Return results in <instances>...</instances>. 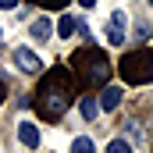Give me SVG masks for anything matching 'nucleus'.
<instances>
[{
	"instance_id": "nucleus-1",
	"label": "nucleus",
	"mask_w": 153,
	"mask_h": 153,
	"mask_svg": "<svg viewBox=\"0 0 153 153\" xmlns=\"http://www.w3.org/2000/svg\"><path fill=\"white\" fill-rule=\"evenodd\" d=\"M36 100V111L43 121H61V117L68 114V107L75 103V96H78V78L71 68H50L46 75L39 78V89L32 93Z\"/></svg>"
},
{
	"instance_id": "nucleus-2",
	"label": "nucleus",
	"mask_w": 153,
	"mask_h": 153,
	"mask_svg": "<svg viewBox=\"0 0 153 153\" xmlns=\"http://www.w3.org/2000/svg\"><path fill=\"white\" fill-rule=\"evenodd\" d=\"M71 71L78 78V89H96V85L103 89L107 78H111V61L96 46H78L71 53Z\"/></svg>"
},
{
	"instance_id": "nucleus-3",
	"label": "nucleus",
	"mask_w": 153,
	"mask_h": 153,
	"mask_svg": "<svg viewBox=\"0 0 153 153\" xmlns=\"http://www.w3.org/2000/svg\"><path fill=\"white\" fill-rule=\"evenodd\" d=\"M117 71H121V78L128 85L153 82V50H132V53H125L121 64H117Z\"/></svg>"
},
{
	"instance_id": "nucleus-4",
	"label": "nucleus",
	"mask_w": 153,
	"mask_h": 153,
	"mask_svg": "<svg viewBox=\"0 0 153 153\" xmlns=\"http://www.w3.org/2000/svg\"><path fill=\"white\" fill-rule=\"evenodd\" d=\"M14 64H18L22 71H29V75L43 71V61H39V57L32 53V50H29V46H18V50H14Z\"/></svg>"
},
{
	"instance_id": "nucleus-5",
	"label": "nucleus",
	"mask_w": 153,
	"mask_h": 153,
	"mask_svg": "<svg viewBox=\"0 0 153 153\" xmlns=\"http://www.w3.org/2000/svg\"><path fill=\"white\" fill-rule=\"evenodd\" d=\"M121 89H114V85H103V93H100V111H117L121 107Z\"/></svg>"
},
{
	"instance_id": "nucleus-6",
	"label": "nucleus",
	"mask_w": 153,
	"mask_h": 153,
	"mask_svg": "<svg viewBox=\"0 0 153 153\" xmlns=\"http://www.w3.org/2000/svg\"><path fill=\"white\" fill-rule=\"evenodd\" d=\"M18 139H22V146L36 150V146H39V128H36V125H29V121H25V125H18Z\"/></svg>"
},
{
	"instance_id": "nucleus-7",
	"label": "nucleus",
	"mask_w": 153,
	"mask_h": 153,
	"mask_svg": "<svg viewBox=\"0 0 153 153\" xmlns=\"http://www.w3.org/2000/svg\"><path fill=\"white\" fill-rule=\"evenodd\" d=\"M75 29H78V22H75V18H71V14H64V18H61V22H57V32H61V36H64V39L71 36V32H75Z\"/></svg>"
},
{
	"instance_id": "nucleus-8",
	"label": "nucleus",
	"mask_w": 153,
	"mask_h": 153,
	"mask_svg": "<svg viewBox=\"0 0 153 153\" xmlns=\"http://www.w3.org/2000/svg\"><path fill=\"white\" fill-rule=\"evenodd\" d=\"M96 114H100V103H96L93 96H85V100H82V117H85V121H93Z\"/></svg>"
},
{
	"instance_id": "nucleus-9",
	"label": "nucleus",
	"mask_w": 153,
	"mask_h": 153,
	"mask_svg": "<svg viewBox=\"0 0 153 153\" xmlns=\"http://www.w3.org/2000/svg\"><path fill=\"white\" fill-rule=\"evenodd\" d=\"M50 32H53V25H50L46 18H39V22H32V36H36V39H46Z\"/></svg>"
},
{
	"instance_id": "nucleus-10",
	"label": "nucleus",
	"mask_w": 153,
	"mask_h": 153,
	"mask_svg": "<svg viewBox=\"0 0 153 153\" xmlns=\"http://www.w3.org/2000/svg\"><path fill=\"white\" fill-rule=\"evenodd\" d=\"M107 43H111V46H121V43H125V29H121V25H111V29H107Z\"/></svg>"
},
{
	"instance_id": "nucleus-11",
	"label": "nucleus",
	"mask_w": 153,
	"mask_h": 153,
	"mask_svg": "<svg viewBox=\"0 0 153 153\" xmlns=\"http://www.w3.org/2000/svg\"><path fill=\"white\" fill-rule=\"evenodd\" d=\"M71 153H96V150H93V143H89L85 135H78V139H75V146H71Z\"/></svg>"
},
{
	"instance_id": "nucleus-12",
	"label": "nucleus",
	"mask_w": 153,
	"mask_h": 153,
	"mask_svg": "<svg viewBox=\"0 0 153 153\" xmlns=\"http://www.w3.org/2000/svg\"><path fill=\"white\" fill-rule=\"evenodd\" d=\"M39 7H46V11H61V7H68V0H32Z\"/></svg>"
},
{
	"instance_id": "nucleus-13",
	"label": "nucleus",
	"mask_w": 153,
	"mask_h": 153,
	"mask_svg": "<svg viewBox=\"0 0 153 153\" xmlns=\"http://www.w3.org/2000/svg\"><path fill=\"white\" fill-rule=\"evenodd\" d=\"M107 153H132V146H128L125 139H114V143L107 146Z\"/></svg>"
},
{
	"instance_id": "nucleus-14",
	"label": "nucleus",
	"mask_w": 153,
	"mask_h": 153,
	"mask_svg": "<svg viewBox=\"0 0 153 153\" xmlns=\"http://www.w3.org/2000/svg\"><path fill=\"white\" fill-rule=\"evenodd\" d=\"M111 25H121V29H125V11H114V18H111Z\"/></svg>"
},
{
	"instance_id": "nucleus-15",
	"label": "nucleus",
	"mask_w": 153,
	"mask_h": 153,
	"mask_svg": "<svg viewBox=\"0 0 153 153\" xmlns=\"http://www.w3.org/2000/svg\"><path fill=\"white\" fill-rule=\"evenodd\" d=\"M4 96H7V78H4V71H0V103H4Z\"/></svg>"
},
{
	"instance_id": "nucleus-16",
	"label": "nucleus",
	"mask_w": 153,
	"mask_h": 153,
	"mask_svg": "<svg viewBox=\"0 0 153 153\" xmlns=\"http://www.w3.org/2000/svg\"><path fill=\"white\" fill-rule=\"evenodd\" d=\"M14 4H18V0H0V7H4V11H11Z\"/></svg>"
},
{
	"instance_id": "nucleus-17",
	"label": "nucleus",
	"mask_w": 153,
	"mask_h": 153,
	"mask_svg": "<svg viewBox=\"0 0 153 153\" xmlns=\"http://www.w3.org/2000/svg\"><path fill=\"white\" fill-rule=\"evenodd\" d=\"M78 4H82V7H96V0H78Z\"/></svg>"
}]
</instances>
